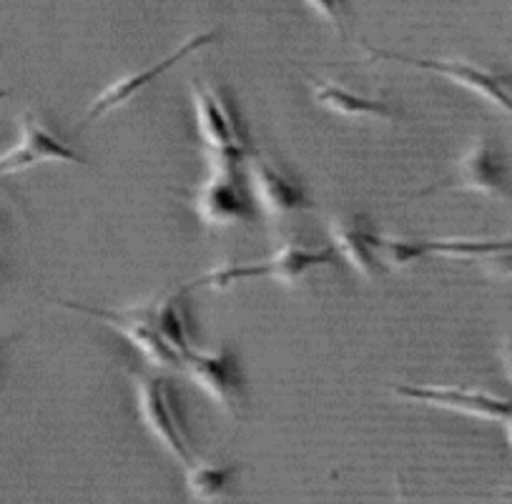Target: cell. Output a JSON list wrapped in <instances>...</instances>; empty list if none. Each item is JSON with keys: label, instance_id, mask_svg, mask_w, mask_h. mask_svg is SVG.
<instances>
[{"label": "cell", "instance_id": "obj_1", "mask_svg": "<svg viewBox=\"0 0 512 504\" xmlns=\"http://www.w3.org/2000/svg\"><path fill=\"white\" fill-rule=\"evenodd\" d=\"M136 394V409H139L141 422L151 432V437L166 449L174 459H179L184 467L196 462L194 447H191V434L186 427L184 412L179 407V397L171 389L164 377L146 372L131 374Z\"/></svg>", "mask_w": 512, "mask_h": 504}, {"label": "cell", "instance_id": "obj_2", "mask_svg": "<svg viewBox=\"0 0 512 504\" xmlns=\"http://www.w3.org/2000/svg\"><path fill=\"white\" fill-rule=\"evenodd\" d=\"M191 103H194L196 128L204 146L211 151V158L244 161L251 153V141L231 93L214 83L194 81Z\"/></svg>", "mask_w": 512, "mask_h": 504}, {"label": "cell", "instance_id": "obj_3", "mask_svg": "<svg viewBox=\"0 0 512 504\" xmlns=\"http://www.w3.org/2000/svg\"><path fill=\"white\" fill-rule=\"evenodd\" d=\"M236 163L239 161L231 158H214L209 176L189 194L191 209L206 229H229L254 221V199L249 186L241 181Z\"/></svg>", "mask_w": 512, "mask_h": 504}, {"label": "cell", "instance_id": "obj_4", "mask_svg": "<svg viewBox=\"0 0 512 504\" xmlns=\"http://www.w3.org/2000/svg\"><path fill=\"white\" fill-rule=\"evenodd\" d=\"M334 264L332 249H309V246L282 244L269 259L256 261V264H236L221 266V269L209 271L201 276L199 284H209L214 289H229V286L241 284L249 279H272L279 284H297L299 279L319 266Z\"/></svg>", "mask_w": 512, "mask_h": 504}, {"label": "cell", "instance_id": "obj_5", "mask_svg": "<svg viewBox=\"0 0 512 504\" xmlns=\"http://www.w3.org/2000/svg\"><path fill=\"white\" fill-rule=\"evenodd\" d=\"M181 369L189 374L191 382L216 404L224 414H236L244 409L246 402V382L241 372L239 357L229 347H221L216 352H199L191 349L181 359Z\"/></svg>", "mask_w": 512, "mask_h": 504}, {"label": "cell", "instance_id": "obj_6", "mask_svg": "<svg viewBox=\"0 0 512 504\" xmlns=\"http://www.w3.org/2000/svg\"><path fill=\"white\" fill-rule=\"evenodd\" d=\"M246 186L254 206H259L269 221H282L312 209L304 186L264 153L251 151L246 156Z\"/></svg>", "mask_w": 512, "mask_h": 504}, {"label": "cell", "instance_id": "obj_7", "mask_svg": "<svg viewBox=\"0 0 512 504\" xmlns=\"http://www.w3.org/2000/svg\"><path fill=\"white\" fill-rule=\"evenodd\" d=\"M364 53L374 61H395V63H407L412 68H422V71H432L445 76L447 81L457 83V86L467 88L475 96L485 98L487 103H492L500 111L512 113V78L505 76L500 71H492V68L475 66V63L467 61H427V58H407L402 53H387L377 51L369 43H362Z\"/></svg>", "mask_w": 512, "mask_h": 504}, {"label": "cell", "instance_id": "obj_8", "mask_svg": "<svg viewBox=\"0 0 512 504\" xmlns=\"http://www.w3.org/2000/svg\"><path fill=\"white\" fill-rule=\"evenodd\" d=\"M445 189L472 191V194L490 196L497 201H512L510 163L502 148L492 138L477 136L455 163V174L450 176Z\"/></svg>", "mask_w": 512, "mask_h": 504}, {"label": "cell", "instance_id": "obj_9", "mask_svg": "<svg viewBox=\"0 0 512 504\" xmlns=\"http://www.w3.org/2000/svg\"><path fill=\"white\" fill-rule=\"evenodd\" d=\"M41 163H86L46 121L26 111L18 118V138L8 151L0 153V176L21 174Z\"/></svg>", "mask_w": 512, "mask_h": 504}, {"label": "cell", "instance_id": "obj_10", "mask_svg": "<svg viewBox=\"0 0 512 504\" xmlns=\"http://www.w3.org/2000/svg\"><path fill=\"white\" fill-rule=\"evenodd\" d=\"M61 306L81 311V314L86 316H93V319H98L101 324H106L108 329L118 331V334H121L123 339L151 364V367H181L179 357L166 347L159 329H156L154 316H151V304L118 311L93 309V306L86 304H73V301H61Z\"/></svg>", "mask_w": 512, "mask_h": 504}, {"label": "cell", "instance_id": "obj_11", "mask_svg": "<svg viewBox=\"0 0 512 504\" xmlns=\"http://www.w3.org/2000/svg\"><path fill=\"white\" fill-rule=\"evenodd\" d=\"M395 394L402 399H410V402L425 404V407L447 409V412L490 419V422H505V419L512 417V399L477 392V389L412 387V384H400V387H395Z\"/></svg>", "mask_w": 512, "mask_h": 504}, {"label": "cell", "instance_id": "obj_12", "mask_svg": "<svg viewBox=\"0 0 512 504\" xmlns=\"http://www.w3.org/2000/svg\"><path fill=\"white\" fill-rule=\"evenodd\" d=\"M211 41H216V31H206V33H199V36L186 38V41L181 43V46L176 48V51L171 53V56H166L164 61L154 63V66L144 68V71H139V73H131V76H123V78H118V81H113L111 86H106L101 93H98L96 98H93L91 106H88L86 118H83V123H86V126H88V123L98 121V118L108 116V113H111V111L121 108L123 103L131 101V98H134L136 93L144 91V88L149 86V83H154L156 78L164 76V73L169 71V68L174 66V63H179L181 58H186V56H189V53L199 51V48L209 46Z\"/></svg>", "mask_w": 512, "mask_h": 504}, {"label": "cell", "instance_id": "obj_13", "mask_svg": "<svg viewBox=\"0 0 512 504\" xmlns=\"http://www.w3.org/2000/svg\"><path fill=\"white\" fill-rule=\"evenodd\" d=\"M329 241L334 249L342 254V259L352 266L364 279H374L382 269V251L384 239L377 231L369 229L362 219H332L327 226Z\"/></svg>", "mask_w": 512, "mask_h": 504}, {"label": "cell", "instance_id": "obj_14", "mask_svg": "<svg viewBox=\"0 0 512 504\" xmlns=\"http://www.w3.org/2000/svg\"><path fill=\"white\" fill-rule=\"evenodd\" d=\"M309 91H312L314 103H319L327 111L337 113V116L354 118V121H392L395 111L379 98L362 96L349 88L339 86L334 81H324V78H307Z\"/></svg>", "mask_w": 512, "mask_h": 504}, {"label": "cell", "instance_id": "obj_15", "mask_svg": "<svg viewBox=\"0 0 512 504\" xmlns=\"http://www.w3.org/2000/svg\"><path fill=\"white\" fill-rule=\"evenodd\" d=\"M186 291L189 289H181L176 291V294H169L164 296V299L151 304V316H154L156 329H159L166 347L179 357V362L191 352V349H196L194 339H191L189 316H186V306H184Z\"/></svg>", "mask_w": 512, "mask_h": 504}, {"label": "cell", "instance_id": "obj_16", "mask_svg": "<svg viewBox=\"0 0 512 504\" xmlns=\"http://www.w3.org/2000/svg\"><path fill=\"white\" fill-rule=\"evenodd\" d=\"M234 469L221 467V464H204L196 459L191 467H186V484L189 492L199 499H216L231 487Z\"/></svg>", "mask_w": 512, "mask_h": 504}, {"label": "cell", "instance_id": "obj_17", "mask_svg": "<svg viewBox=\"0 0 512 504\" xmlns=\"http://www.w3.org/2000/svg\"><path fill=\"white\" fill-rule=\"evenodd\" d=\"M304 3H307L317 16H322L339 38H347V28H349L347 0H304Z\"/></svg>", "mask_w": 512, "mask_h": 504}, {"label": "cell", "instance_id": "obj_18", "mask_svg": "<svg viewBox=\"0 0 512 504\" xmlns=\"http://www.w3.org/2000/svg\"><path fill=\"white\" fill-rule=\"evenodd\" d=\"M502 367H505L507 377L512 382V331L505 336V344H502Z\"/></svg>", "mask_w": 512, "mask_h": 504}, {"label": "cell", "instance_id": "obj_19", "mask_svg": "<svg viewBox=\"0 0 512 504\" xmlns=\"http://www.w3.org/2000/svg\"><path fill=\"white\" fill-rule=\"evenodd\" d=\"M13 336H0V379H3V369H6V354L11 349Z\"/></svg>", "mask_w": 512, "mask_h": 504}, {"label": "cell", "instance_id": "obj_20", "mask_svg": "<svg viewBox=\"0 0 512 504\" xmlns=\"http://www.w3.org/2000/svg\"><path fill=\"white\" fill-rule=\"evenodd\" d=\"M505 434H507V442L512 444V417L505 419Z\"/></svg>", "mask_w": 512, "mask_h": 504}, {"label": "cell", "instance_id": "obj_21", "mask_svg": "<svg viewBox=\"0 0 512 504\" xmlns=\"http://www.w3.org/2000/svg\"><path fill=\"white\" fill-rule=\"evenodd\" d=\"M507 497H510V499H512V494H507Z\"/></svg>", "mask_w": 512, "mask_h": 504}]
</instances>
